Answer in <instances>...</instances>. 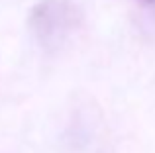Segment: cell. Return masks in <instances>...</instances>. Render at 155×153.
Returning a JSON list of instances; mask_svg holds the SVG:
<instances>
[{
    "label": "cell",
    "instance_id": "7a4b0ae2",
    "mask_svg": "<svg viewBox=\"0 0 155 153\" xmlns=\"http://www.w3.org/2000/svg\"><path fill=\"white\" fill-rule=\"evenodd\" d=\"M140 2H143V4H155V0H140Z\"/></svg>",
    "mask_w": 155,
    "mask_h": 153
},
{
    "label": "cell",
    "instance_id": "6da1fadb",
    "mask_svg": "<svg viewBox=\"0 0 155 153\" xmlns=\"http://www.w3.org/2000/svg\"><path fill=\"white\" fill-rule=\"evenodd\" d=\"M30 30L47 51H57L79 31L83 14L71 0H41L30 14Z\"/></svg>",
    "mask_w": 155,
    "mask_h": 153
}]
</instances>
